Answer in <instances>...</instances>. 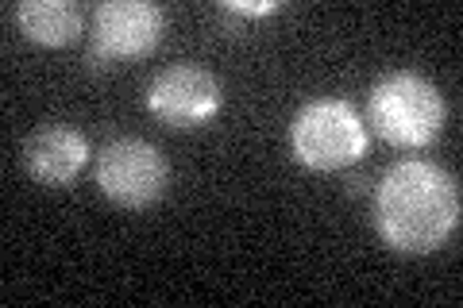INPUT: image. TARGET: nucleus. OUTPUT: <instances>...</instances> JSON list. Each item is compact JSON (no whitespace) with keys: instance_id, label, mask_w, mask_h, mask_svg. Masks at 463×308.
<instances>
[{"instance_id":"nucleus-7","label":"nucleus","mask_w":463,"mask_h":308,"mask_svg":"<svg viewBox=\"0 0 463 308\" xmlns=\"http://www.w3.org/2000/svg\"><path fill=\"white\" fill-rule=\"evenodd\" d=\"M24 158H27V173H32L39 185L62 189L78 178L85 163H90V143H85V135L74 127L51 124L27 139Z\"/></svg>"},{"instance_id":"nucleus-4","label":"nucleus","mask_w":463,"mask_h":308,"mask_svg":"<svg viewBox=\"0 0 463 308\" xmlns=\"http://www.w3.org/2000/svg\"><path fill=\"white\" fill-rule=\"evenodd\" d=\"M97 185L120 209H151L170 185V166L158 146L143 139H116L97 154Z\"/></svg>"},{"instance_id":"nucleus-3","label":"nucleus","mask_w":463,"mask_h":308,"mask_svg":"<svg viewBox=\"0 0 463 308\" xmlns=\"http://www.w3.org/2000/svg\"><path fill=\"white\" fill-rule=\"evenodd\" d=\"M289 151L306 170L328 173L367 154V127L359 112L340 97L309 100L289 124Z\"/></svg>"},{"instance_id":"nucleus-2","label":"nucleus","mask_w":463,"mask_h":308,"mask_svg":"<svg viewBox=\"0 0 463 308\" xmlns=\"http://www.w3.org/2000/svg\"><path fill=\"white\" fill-rule=\"evenodd\" d=\"M448 120L440 89L417 73H390L367 97V124L398 151H425Z\"/></svg>"},{"instance_id":"nucleus-8","label":"nucleus","mask_w":463,"mask_h":308,"mask_svg":"<svg viewBox=\"0 0 463 308\" xmlns=\"http://www.w3.org/2000/svg\"><path fill=\"white\" fill-rule=\"evenodd\" d=\"M16 23L39 47H70L81 35V8L70 0H24Z\"/></svg>"},{"instance_id":"nucleus-6","label":"nucleus","mask_w":463,"mask_h":308,"mask_svg":"<svg viewBox=\"0 0 463 308\" xmlns=\"http://www.w3.org/2000/svg\"><path fill=\"white\" fill-rule=\"evenodd\" d=\"M147 108L166 127H201L224 108V93L209 70L182 62L147 85Z\"/></svg>"},{"instance_id":"nucleus-9","label":"nucleus","mask_w":463,"mask_h":308,"mask_svg":"<svg viewBox=\"0 0 463 308\" xmlns=\"http://www.w3.org/2000/svg\"><path fill=\"white\" fill-rule=\"evenodd\" d=\"M228 16H270V12H279V0H255V5H243V0H228L224 5Z\"/></svg>"},{"instance_id":"nucleus-1","label":"nucleus","mask_w":463,"mask_h":308,"mask_svg":"<svg viewBox=\"0 0 463 308\" xmlns=\"http://www.w3.org/2000/svg\"><path fill=\"white\" fill-rule=\"evenodd\" d=\"M374 228L398 255H429L444 247L459 228V185L432 163L390 166L374 189Z\"/></svg>"},{"instance_id":"nucleus-5","label":"nucleus","mask_w":463,"mask_h":308,"mask_svg":"<svg viewBox=\"0 0 463 308\" xmlns=\"http://www.w3.org/2000/svg\"><path fill=\"white\" fill-rule=\"evenodd\" d=\"M163 39V8L151 0H105L93 12L90 62L147 58Z\"/></svg>"}]
</instances>
